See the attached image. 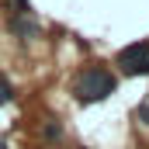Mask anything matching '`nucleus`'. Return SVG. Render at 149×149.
I'll list each match as a JSON object with an SVG mask.
<instances>
[{
  "label": "nucleus",
  "mask_w": 149,
  "mask_h": 149,
  "mask_svg": "<svg viewBox=\"0 0 149 149\" xmlns=\"http://www.w3.org/2000/svg\"><path fill=\"white\" fill-rule=\"evenodd\" d=\"M114 87H118V80L111 76V70H104V66H87L83 73L76 76L73 83V94L83 101V104H94V101H104V97H111Z\"/></svg>",
  "instance_id": "nucleus-1"
},
{
  "label": "nucleus",
  "mask_w": 149,
  "mask_h": 149,
  "mask_svg": "<svg viewBox=\"0 0 149 149\" xmlns=\"http://www.w3.org/2000/svg\"><path fill=\"white\" fill-rule=\"evenodd\" d=\"M118 66L125 76H146L149 73V42H135V45H125L118 52Z\"/></svg>",
  "instance_id": "nucleus-2"
},
{
  "label": "nucleus",
  "mask_w": 149,
  "mask_h": 149,
  "mask_svg": "<svg viewBox=\"0 0 149 149\" xmlns=\"http://www.w3.org/2000/svg\"><path fill=\"white\" fill-rule=\"evenodd\" d=\"M10 97H14V90H10V83H7V80L0 76V104H7Z\"/></svg>",
  "instance_id": "nucleus-3"
},
{
  "label": "nucleus",
  "mask_w": 149,
  "mask_h": 149,
  "mask_svg": "<svg viewBox=\"0 0 149 149\" xmlns=\"http://www.w3.org/2000/svg\"><path fill=\"white\" fill-rule=\"evenodd\" d=\"M139 118H142V121H146V125H149V97H146V101H142V104H139Z\"/></svg>",
  "instance_id": "nucleus-4"
},
{
  "label": "nucleus",
  "mask_w": 149,
  "mask_h": 149,
  "mask_svg": "<svg viewBox=\"0 0 149 149\" xmlns=\"http://www.w3.org/2000/svg\"><path fill=\"white\" fill-rule=\"evenodd\" d=\"M17 3H21V10H24V7H28V0H17Z\"/></svg>",
  "instance_id": "nucleus-5"
},
{
  "label": "nucleus",
  "mask_w": 149,
  "mask_h": 149,
  "mask_svg": "<svg viewBox=\"0 0 149 149\" xmlns=\"http://www.w3.org/2000/svg\"><path fill=\"white\" fill-rule=\"evenodd\" d=\"M0 149H3V142H0Z\"/></svg>",
  "instance_id": "nucleus-6"
}]
</instances>
